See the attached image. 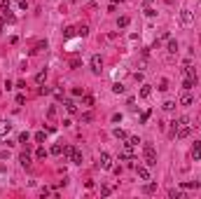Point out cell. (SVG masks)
Instances as JSON below:
<instances>
[{"mask_svg":"<svg viewBox=\"0 0 201 199\" xmlns=\"http://www.w3.org/2000/svg\"><path fill=\"white\" fill-rule=\"evenodd\" d=\"M143 155H145V164H148V166H154V164H157V152H154L152 143L143 145Z\"/></svg>","mask_w":201,"mask_h":199,"instance_id":"obj_1","label":"cell"},{"mask_svg":"<svg viewBox=\"0 0 201 199\" xmlns=\"http://www.w3.org/2000/svg\"><path fill=\"white\" fill-rule=\"evenodd\" d=\"M91 70L96 73V75H98L101 70H103V59H101L98 54H94V56H91Z\"/></svg>","mask_w":201,"mask_h":199,"instance_id":"obj_2","label":"cell"},{"mask_svg":"<svg viewBox=\"0 0 201 199\" xmlns=\"http://www.w3.org/2000/svg\"><path fill=\"white\" fill-rule=\"evenodd\" d=\"M101 166H103L105 171H108V169H112V157H110L108 152H101Z\"/></svg>","mask_w":201,"mask_h":199,"instance_id":"obj_3","label":"cell"},{"mask_svg":"<svg viewBox=\"0 0 201 199\" xmlns=\"http://www.w3.org/2000/svg\"><path fill=\"white\" fill-rule=\"evenodd\" d=\"M136 173H138L140 181H150V169L148 166H136Z\"/></svg>","mask_w":201,"mask_h":199,"instance_id":"obj_4","label":"cell"},{"mask_svg":"<svg viewBox=\"0 0 201 199\" xmlns=\"http://www.w3.org/2000/svg\"><path fill=\"white\" fill-rule=\"evenodd\" d=\"M192 12H190V9H180V21H183V24H192Z\"/></svg>","mask_w":201,"mask_h":199,"instance_id":"obj_5","label":"cell"},{"mask_svg":"<svg viewBox=\"0 0 201 199\" xmlns=\"http://www.w3.org/2000/svg\"><path fill=\"white\" fill-rule=\"evenodd\" d=\"M12 131V124H9L7 119H0V136H7Z\"/></svg>","mask_w":201,"mask_h":199,"instance_id":"obj_6","label":"cell"},{"mask_svg":"<svg viewBox=\"0 0 201 199\" xmlns=\"http://www.w3.org/2000/svg\"><path fill=\"white\" fill-rule=\"evenodd\" d=\"M192 157L196 162L201 159V143H196V141H194V145H192Z\"/></svg>","mask_w":201,"mask_h":199,"instance_id":"obj_7","label":"cell"},{"mask_svg":"<svg viewBox=\"0 0 201 199\" xmlns=\"http://www.w3.org/2000/svg\"><path fill=\"white\" fill-rule=\"evenodd\" d=\"M70 159H73V164H82V152H79L77 148L73 150V155H70Z\"/></svg>","mask_w":201,"mask_h":199,"instance_id":"obj_8","label":"cell"},{"mask_svg":"<svg viewBox=\"0 0 201 199\" xmlns=\"http://www.w3.org/2000/svg\"><path fill=\"white\" fill-rule=\"evenodd\" d=\"M63 106H66V110H68L70 115H75V113H77V106H75L73 101H63Z\"/></svg>","mask_w":201,"mask_h":199,"instance_id":"obj_9","label":"cell"},{"mask_svg":"<svg viewBox=\"0 0 201 199\" xmlns=\"http://www.w3.org/2000/svg\"><path fill=\"white\" fill-rule=\"evenodd\" d=\"M150 94H152V87H150V84H143V87H140V96H143V99H148Z\"/></svg>","mask_w":201,"mask_h":199,"instance_id":"obj_10","label":"cell"},{"mask_svg":"<svg viewBox=\"0 0 201 199\" xmlns=\"http://www.w3.org/2000/svg\"><path fill=\"white\" fill-rule=\"evenodd\" d=\"M183 188L185 190H192V188L196 190V188H199V181H187V183H183Z\"/></svg>","mask_w":201,"mask_h":199,"instance_id":"obj_11","label":"cell"},{"mask_svg":"<svg viewBox=\"0 0 201 199\" xmlns=\"http://www.w3.org/2000/svg\"><path fill=\"white\" fill-rule=\"evenodd\" d=\"M44 80H47V70H40L37 75H35V82H37V84H42Z\"/></svg>","mask_w":201,"mask_h":199,"instance_id":"obj_12","label":"cell"},{"mask_svg":"<svg viewBox=\"0 0 201 199\" xmlns=\"http://www.w3.org/2000/svg\"><path fill=\"white\" fill-rule=\"evenodd\" d=\"M192 87H194V77H185V82H183V89H187V91H190Z\"/></svg>","mask_w":201,"mask_h":199,"instance_id":"obj_13","label":"cell"},{"mask_svg":"<svg viewBox=\"0 0 201 199\" xmlns=\"http://www.w3.org/2000/svg\"><path fill=\"white\" fill-rule=\"evenodd\" d=\"M112 136H115V138H119V141H124V138H126V131H124V129H115Z\"/></svg>","mask_w":201,"mask_h":199,"instance_id":"obj_14","label":"cell"},{"mask_svg":"<svg viewBox=\"0 0 201 199\" xmlns=\"http://www.w3.org/2000/svg\"><path fill=\"white\" fill-rule=\"evenodd\" d=\"M112 91H115V94H124V84H122V82H115Z\"/></svg>","mask_w":201,"mask_h":199,"instance_id":"obj_15","label":"cell"},{"mask_svg":"<svg viewBox=\"0 0 201 199\" xmlns=\"http://www.w3.org/2000/svg\"><path fill=\"white\" fill-rule=\"evenodd\" d=\"M180 103H183V106H192V103H194V99L190 96V94H185L183 99H180Z\"/></svg>","mask_w":201,"mask_h":199,"instance_id":"obj_16","label":"cell"},{"mask_svg":"<svg viewBox=\"0 0 201 199\" xmlns=\"http://www.w3.org/2000/svg\"><path fill=\"white\" fill-rule=\"evenodd\" d=\"M19 159H21V164H24V166H31V155H28V152H24Z\"/></svg>","mask_w":201,"mask_h":199,"instance_id":"obj_17","label":"cell"},{"mask_svg":"<svg viewBox=\"0 0 201 199\" xmlns=\"http://www.w3.org/2000/svg\"><path fill=\"white\" fill-rule=\"evenodd\" d=\"M168 52H171V54L178 52V42H175V40H168Z\"/></svg>","mask_w":201,"mask_h":199,"instance_id":"obj_18","label":"cell"},{"mask_svg":"<svg viewBox=\"0 0 201 199\" xmlns=\"http://www.w3.org/2000/svg\"><path fill=\"white\" fill-rule=\"evenodd\" d=\"M82 103H84V106H94V96L84 94V96H82Z\"/></svg>","mask_w":201,"mask_h":199,"instance_id":"obj_19","label":"cell"},{"mask_svg":"<svg viewBox=\"0 0 201 199\" xmlns=\"http://www.w3.org/2000/svg\"><path fill=\"white\" fill-rule=\"evenodd\" d=\"M44 138H47V134L44 131H37L35 134V143H44Z\"/></svg>","mask_w":201,"mask_h":199,"instance_id":"obj_20","label":"cell"},{"mask_svg":"<svg viewBox=\"0 0 201 199\" xmlns=\"http://www.w3.org/2000/svg\"><path fill=\"white\" fill-rule=\"evenodd\" d=\"M35 157H37V159H44V157H47V150H44V148H37V150H35Z\"/></svg>","mask_w":201,"mask_h":199,"instance_id":"obj_21","label":"cell"},{"mask_svg":"<svg viewBox=\"0 0 201 199\" xmlns=\"http://www.w3.org/2000/svg\"><path fill=\"white\" fill-rule=\"evenodd\" d=\"M143 190L148 192V194H152V192H157V185H154V183H148V185H145Z\"/></svg>","mask_w":201,"mask_h":199,"instance_id":"obj_22","label":"cell"},{"mask_svg":"<svg viewBox=\"0 0 201 199\" xmlns=\"http://www.w3.org/2000/svg\"><path fill=\"white\" fill-rule=\"evenodd\" d=\"M117 26H119V28H126V26H129V17H119Z\"/></svg>","mask_w":201,"mask_h":199,"instance_id":"obj_23","label":"cell"},{"mask_svg":"<svg viewBox=\"0 0 201 199\" xmlns=\"http://www.w3.org/2000/svg\"><path fill=\"white\" fill-rule=\"evenodd\" d=\"M28 138H31V134H28V131H24V134L19 136V143H24V145H26V143H28Z\"/></svg>","mask_w":201,"mask_h":199,"instance_id":"obj_24","label":"cell"},{"mask_svg":"<svg viewBox=\"0 0 201 199\" xmlns=\"http://www.w3.org/2000/svg\"><path fill=\"white\" fill-rule=\"evenodd\" d=\"M168 197H173V199H180V197H183V192H180V190H168Z\"/></svg>","mask_w":201,"mask_h":199,"instance_id":"obj_25","label":"cell"},{"mask_svg":"<svg viewBox=\"0 0 201 199\" xmlns=\"http://www.w3.org/2000/svg\"><path fill=\"white\" fill-rule=\"evenodd\" d=\"M52 155H63V148H61L59 143H56V145H52Z\"/></svg>","mask_w":201,"mask_h":199,"instance_id":"obj_26","label":"cell"},{"mask_svg":"<svg viewBox=\"0 0 201 199\" xmlns=\"http://www.w3.org/2000/svg\"><path fill=\"white\" fill-rule=\"evenodd\" d=\"M75 31H77V28H66V31H63V38H73Z\"/></svg>","mask_w":201,"mask_h":199,"instance_id":"obj_27","label":"cell"},{"mask_svg":"<svg viewBox=\"0 0 201 199\" xmlns=\"http://www.w3.org/2000/svg\"><path fill=\"white\" fill-rule=\"evenodd\" d=\"M87 33H89V28L84 26V24H82V26L77 28V35H82V38H84V35H87Z\"/></svg>","mask_w":201,"mask_h":199,"instance_id":"obj_28","label":"cell"},{"mask_svg":"<svg viewBox=\"0 0 201 199\" xmlns=\"http://www.w3.org/2000/svg\"><path fill=\"white\" fill-rule=\"evenodd\" d=\"M110 192H112V188H110V185H103V188H101V194H103V197H108Z\"/></svg>","mask_w":201,"mask_h":199,"instance_id":"obj_29","label":"cell"},{"mask_svg":"<svg viewBox=\"0 0 201 199\" xmlns=\"http://www.w3.org/2000/svg\"><path fill=\"white\" fill-rule=\"evenodd\" d=\"M150 119V110H145V113H143V115H140V124H145V122H148Z\"/></svg>","mask_w":201,"mask_h":199,"instance_id":"obj_30","label":"cell"},{"mask_svg":"<svg viewBox=\"0 0 201 199\" xmlns=\"http://www.w3.org/2000/svg\"><path fill=\"white\" fill-rule=\"evenodd\" d=\"M173 108H175V103H173V101H166V103H164V110H168V113H171Z\"/></svg>","mask_w":201,"mask_h":199,"instance_id":"obj_31","label":"cell"},{"mask_svg":"<svg viewBox=\"0 0 201 199\" xmlns=\"http://www.w3.org/2000/svg\"><path fill=\"white\" fill-rule=\"evenodd\" d=\"M126 141H129L131 145H138V143H140V138H138V136H131V138H126Z\"/></svg>","mask_w":201,"mask_h":199,"instance_id":"obj_32","label":"cell"},{"mask_svg":"<svg viewBox=\"0 0 201 199\" xmlns=\"http://www.w3.org/2000/svg\"><path fill=\"white\" fill-rule=\"evenodd\" d=\"M159 89L166 91V89H168V82H166V80H161V82H159Z\"/></svg>","mask_w":201,"mask_h":199,"instance_id":"obj_33","label":"cell"},{"mask_svg":"<svg viewBox=\"0 0 201 199\" xmlns=\"http://www.w3.org/2000/svg\"><path fill=\"white\" fill-rule=\"evenodd\" d=\"M91 119H94V117H91V113H84V115H82V122H91Z\"/></svg>","mask_w":201,"mask_h":199,"instance_id":"obj_34","label":"cell"},{"mask_svg":"<svg viewBox=\"0 0 201 199\" xmlns=\"http://www.w3.org/2000/svg\"><path fill=\"white\" fill-rule=\"evenodd\" d=\"M73 94H75V96H84V91L79 89V87H75V89H73Z\"/></svg>","mask_w":201,"mask_h":199,"instance_id":"obj_35","label":"cell"},{"mask_svg":"<svg viewBox=\"0 0 201 199\" xmlns=\"http://www.w3.org/2000/svg\"><path fill=\"white\" fill-rule=\"evenodd\" d=\"M19 7H21V9H28V2H26V0H19Z\"/></svg>","mask_w":201,"mask_h":199,"instance_id":"obj_36","label":"cell"},{"mask_svg":"<svg viewBox=\"0 0 201 199\" xmlns=\"http://www.w3.org/2000/svg\"><path fill=\"white\" fill-rule=\"evenodd\" d=\"M2 28H5V17L0 19V31H2Z\"/></svg>","mask_w":201,"mask_h":199,"instance_id":"obj_37","label":"cell"},{"mask_svg":"<svg viewBox=\"0 0 201 199\" xmlns=\"http://www.w3.org/2000/svg\"><path fill=\"white\" fill-rule=\"evenodd\" d=\"M199 127H201V119H199Z\"/></svg>","mask_w":201,"mask_h":199,"instance_id":"obj_38","label":"cell"}]
</instances>
